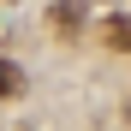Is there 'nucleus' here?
Instances as JSON below:
<instances>
[{
	"label": "nucleus",
	"instance_id": "7ed1b4c3",
	"mask_svg": "<svg viewBox=\"0 0 131 131\" xmlns=\"http://www.w3.org/2000/svg\"><path fill=\"white\" fill-rule=\"evenodd\" d=\"M18 90H24V72L12 60H0V95H18Z\"/></svg>",
	"mask_w": 131,
	"mask_h": 131
},
{
	"label": "nucleus",
	"instance_id": "f03ea898",
	"mask_svg": "<svg viewBox=\"0 0 131 131\" xmlns=\"http://www.w3.org/2000/svg\"><path fill=\"white\" fill-rule=\"evenodd\" d=\"M107 42L131 54V18H125V12H119V18H107Z\"/></svg>",
	"mask_w": 131,
	"mask_h": 131
},
{
	"label": "nucleus",
	"instance_id": "f257e3e1",
	"mask_svg": "<svg viewBox=\"0 0 131 131\" xmlns=\"http://www.w3.org/2000/svg\"><path fill=\"white\" fill-rule=\"evenodd\" d=\"M48 24H54L60 36H78V30H83V0H60V6L48 12Z\"/></svg>",
	"mask_w": 131,
	"mask_h": 131
}]
</instances>
